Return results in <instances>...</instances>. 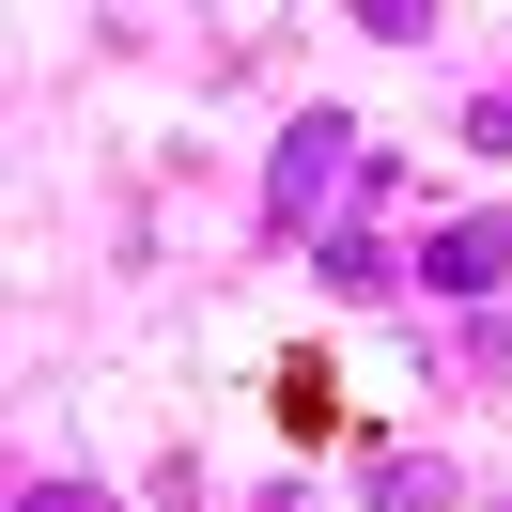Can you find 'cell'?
<instances>
[{
  "mask_svg": "<svg viewBox=\"0 0 512 512\" xmlns=\"http://www.w3.org/2000/svg\"><path fill=\"white\" fill-rule=\"evenodd\" d=\"M357 171H373L357 109H295L280 156H264V233H280V249H326V233H342V202H357Z\"/></svg>",
  "mask_w": 512,
  "mask_h": 512,
  "instance_id": "obj_1",
  "label": "cell"
},
{
  "mask_svg": "<svg viewBox=\"0 0 512 512\" xmlns=\"http://www.w3.org/2000/svg\"><path fill=\"white\" fill-rule=\"evenodd\" d=\"M419 295H450V311H497L512 295V202H466V218L419 233Z\"/></svg>",
  "mask_w": 512,
  "mask_h": 512,
  "instance_id": "obj_2",
  "label": "cell"
},
{
  "mask_svg": "<svg viewBox=\"0 0 512 512\" xmlns=\"http://www.w3.org/2000/svg\"><path fill=\"white\" fill-rule=\"evenodd\" d=\"M311 264H326V295H357V311H373V295H419V249H388L373 218H342Z\"/></svg>",
  "mask_w": 512,
  "mask_h": 512,
  "instance_id": "obj_3",
  "label": "cell"
},
{
  "mask_svg": "<svg viewBox=\"0 0 512 512\" xmlns=\"http://www.w3.org/2000/svg\"><path fill=\"white\" fill-rule=\"evenodd\" d=\"M357 497H373V512H466V481H450L435 450H373V466H357Z\"/></svg>",
  "mask_w": 512,
  "mask_h": 512,
  "instance_id": "obj_4",
  "label": "cell"
},
{
  "mask_svg": "<svg viewBox=\"0 0 512 512\" xmlns=\"http://www.w3.org/2000/svg\"><path fill=\"white\" fill-rule=\"evenodd\" d=\"M450 373H481V388H512V311H466V326H450Z\"/></svg>",
  "mask_w": 512,
  "mask_h": 512,
  "instance_id": "obj_5",
  "label": "cell"
},
{
  "mask_svg": "<svg viewBox=\"0 0 512 512\" xmlns=\"http://www.w3.org/2000/svg\"><path fill=\"white\" fill-rule=\"evenodd\" d=\"M16 512H109L94 481H16Z\"/></svg>",
  "mask_w": 512,
  "mask_h": 512,
  "instance_id": "obj_6",
  "label": "cell"
},
{
  "mask_svg": "<svg viewBox=\"0 0 512 512\" xmlns=\"http://www.w3.org/2000/svg\"><path fill=\"white\" fill-rule=\"evenodd\" d=\"M466 140H481V156H512V94H466Z\"/></svg>",
  "mask_w": 512,
  "mask_h": 512,
  "instance_id": "obj_7",
  "label": "cell"
}]
</instances>
